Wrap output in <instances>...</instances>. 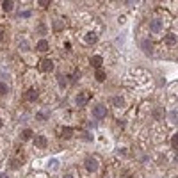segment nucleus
I'll return each instance as SVG.
<instances>
[{
  "instance_id": "nucleus-8",
  "label": "nucleus",
  "mask_w": 178,
  "mask_h": 178,
  "mask_svg": "<svg viewBox=\"0 0 178 178\" xmlns=\"http://www.w3.org/2000/svg\"><path fill=\"white\" fill-rule=\"evenodd\" d=\"M164 43H166V46H175L176 45V36L175 34H167L164 38Z\"/></svg>"
},
{
  "instance_id": "nucleus-24",
  "label": "nucleus",
  "mask_w": 178,
  "mask_h": 178,
  "mask_svg": "<svg viewBox=\"0 0 178 178\" xmlns=\"http://www.w3.org/2000/svg\"><path fill=\"white\" fill-rule=\"evenodd\" d=\"M46 118H48V114H46V112H43V111L38 112V119H46Z\"/></svg>"
},
{
  "instance_id": "nucleus-30",
  "label": "nucleus",
  "mask_w": 178,
  "mask_h": 178,
  "mask_svg": "<svg viewBox=\"0 0 178 178\" xmlns=\"http://www.w3.org/2000/svg\"><path fill=\"white\" fill-rule=\"evenodd\" d=\"M0 159H2V141H0Z\"/></svg>"
},
{
  "instance_id": "nucleus-2",
  "label": "nucleus",
  "mask_w": 178,
  "mask_h": 178,
  "mask_svg": "<svg viewBox=\"0 0 178 178\" xmlns=\"http://www.w3.org/2000/svg\"><path fill=\"white\" fill-rule=\"evenodd\" d=\"M162 27H164V23H162L160 18H153V20L150 22V30H151V32L159 34L162 30Z\"/></svg>"
},
{
  "instance_id": "nucleus-7",
  "label": "nucleus",
  "mask_w": 178,
  "mask_h": 178,
  "mask_svg": "<svg viewBox=\"0 0 178 178\" xmlns=\"http://www.w3.org/2000/svg\"><path fill=\"white\" fill-rule=\"evenodd\" d=\"M34 144H36V148H46L48 139H46L45 135H36V137H34Z\"/></svg>"
},
{
  "instance_id": "nucleus-14",
  "label": "nucleus",
  "mask_w": 178,
  "mask_h": 178,
  "mask_svg": "<svg viewBox=\"0 0 178 178\" xmlns=\"http://www.w3.org/2000/svg\"><path fill=\"white\" fill-rule=\"evenodd\" d=\"M38 50L39 52H46L48 50V41H46V39H41V41L38 43Z\"/></svg>"
},
{
  "instance_id": "nucleus-13",
  "label": "nucleus",
  "mask_w": 178,
  "mask_h": 178,
  "mask_svg": "<svg viewBox=\"0 0 178 178\" xmlns=\"http://www.w3.org/2000/svg\"><path fill=\"white\" fill-rule=\"evenodd\" d=\"M112 105L125 107V98H123V96H114V98H112Z\"/></svg>"
},
{
  "instance_id": "nucleus-17",
  "label": "nucleus",
  "mask_w": 178,
  "mask_h": 178,
  "mask_svg": "<svg viewBox=\"0 0 178 178\" xmlns=\"http://www.w3.org/2000/svg\"><path fill=\"white\" fill-rule=\"evenodd\" d=\"M171 146L175 148V150H178V132L171 137Z\"/></svg>"
},
{
  "instance_id": "nucleus-31",
  "label": "nucleus",
  "mask_w": 178,
  "mask_h": 178,
  "mask_svg": "<svg viewBox=\"0 0 178 178\" xmlns=\"http://www.w3.org/2000/svg\"><path fill=\"white\" fill-rule=\"evenodd\" d=\"M0 178H7V175H4V173H2V175H0Z\"/></svg>"
},
{
  "instance_id": "nucleus-11",
  "label": "nucleus",
  "mask_w": 178,
  "mask_h": 178,
  "mask_svg": "<svg viewBox=\"0 0 178 178\" xmlns=\"http://www.w3.org/2000/svg\"><path fill=\"white\" fill-rule=\"evenodd\" d=\"M102 62H103V57H102V55H93V57H91V64H93L95 68H98V70H100Z\"/></svg>"
},
{
  "instance_id": "nucleus-26",
  "label": "nucleus",
  "mask_w": 178,
  "mask_h": 178,
  "mask_svg": "<svg viewBox=\"0 0 178 178\" xmlns=\"http://www.w3.org/2000/svg\"><path fill=\"white\" fill-rule=\"evenodd\" d=\"M20 16H22V18H29V16H30V11H22Z\"/></svg>"
},
{
  "instance_id": "nucleus-1",
  "label": "nucleus",
  "mask_w": 178,
  "mask_h": 178,
  "mask_svg": "<svg viewBox=\"0 0 178 178\" xmlns=\"http://www.w3.org/2000/svg\"><path fill=\"white\" fill-rule=\"evenodd\" d=\"M84 167H86V171H89V173H96L100 169V162L96 160L95 157H87V159L84 160Z\"/></svg>"
},
{
  "instance_id": "nucleus-20",
  "label": "nucleus",
  "mask_w": 178,
  "mask_h": 178,
  "mask_svg": "<svg viewBox=\"0 0 178 178\" xmlns=\"http://www.w3.org/2000/svg\"><path fill=\"white\" fill-rule=\"evenodd\" d=\"M7 91H9V89H7V86L4 82H0V95H2V96L7 95Z\"/></svg>"
},
{
  "instance_id": "nucleus-25",
  "label": "nucleus",
  "mask_w": 178,
  "mask_h": 178,
  "mask_svg": "<svg viewBox=\"0 0 178 178\" xmlns=\"http://www.w3.org/2000/svg\"><path fill=\"white\" fill-rule=\"evenodd\" d=\"M155 118H157V119H160V118H162V109H157V111H155Z\"/></svg>"
},
{
  "instance_id": "nucleus-6",
  "label": "nucleus",
  "mask_w": 178,
  "mask_h": 178,
  "mask_svg": "<svg viewBox=\"0 0 178 178\" xmlns=\"http://www.w3.org/2000/svg\"><path fill=\"white\" fill-rule=\"evenodd\" d=\"M96 41H98V34H96V32H86V34H84V43L95 45Z\"/></svg>"
},
{
  "instance_id": "nucleus-15",
  "label": "nucleus",
  "mask_w": 178,
  "mask_h": 178,
  "mask_svg": "<svg viewBox=\"0 0 178 178\" xmlns=\"http://www.w3.org/2000/svg\"><path fill=\"white\" fill-rule=\"evenodd\" d=\"M61 135L64 137V139H68V137H71V135H73V130L70 127H64V128H62V132H61Z\"/></svg>"
},
{
  "instance_id": "nucleus-19",
  "label": "nucleus",
  "mask_w": 178,
  "mask_h": 178,
  "mask_svg": "<svg viewBox=\"0 0 178 178\" xmlns=\"http://www.w3.org/2000/svg\"><path fill=\"white\" fill-rule=\"evenodd\" d=\"M57 78H59V86H61V89L66 87V78L62 77V75H57Z\"/></svg>"
},
{
  "instance_id": "nucleus-9",
  "label": "nucleus",
  "mask_w": 178,
  "mask_h": 178,
  "mask_svg": "<svg viewBox=\"0 0 178 178\" xmlns=\"http://www.w3.org/2000/svg\"><path fill=\"white\" fill-rule=\"evenodd\" d=\"M86 102H87V95H86L84 91H80V93L77 95V105L82 107V105H86Z\"/></svg>"
},
{
  "instance_id": "nucleus-5",
  "label": "nucleus",
  "mask_w": 178,
  "mask_h": 178,
  "mask_svg": "<svg viewBox=\"0 0 178 178\" xmlns=\"http://www.w3.org/2000/svg\"><path fill=\"white\" fill-rule=\"evenodd\" d=\"M93 114H95L96 118H103L107 114V107L103 105V103H96V105L93 107Z\"/></svg>"
},
{
  "instance_id": "nucleus-10",
  "label": "nucleus",
  "mask_w": 178,
  "mask_h": 178,
  "mask_svg": "<svg viewBox=\"0 0 178 178\" xmlns=\"http://www.w3.org/2000/svg\"><path fill=\"white\" fill-rule=\"evenodd\" d=\"M141 48L148 54V55H153V45L150 43V41H143V45H141Z\"/></svg>"
},
{
  "instance_id": "nucleus-12",
  "label": "nucleus",
  "mask_w": 178,
  "mask_h": 178,
  "mask_svg": "<svg viewBox=\"0 0 178 178\" xmlns=\"http://www.w3.org/2000/svg\"><path fill=\"white\" fill-rule=\"evenodd\" d=\"M34 137V132H32V128H25L22 132V139L23 141H29V139H32Z\"/></svg>"
},
{
  "instance_id": "nucleus-28",
  "label": "nucleus",
  "mask_w": 178,
  "mask_h": 178,
  "mask_svg": "<svg viewBox=\"0 0 178 178\" xmlns=\"http://www.w3.org/2000/svg\"><path fill=\"white\" fill-rule=\"evenodd\" d=\"M62 178H73V175H71V173H66V175H64Z\"/></svg>"
},
{
  "instance_id": "nucleus-21",
  "label": "nucleus",
  "mask_w": 178,
  "mask_h": 178,
  "mask_svg": "<svg viewBox=\"0 0 178 178\" xmlns=\"http://www.w3.org/2000/svg\"><path fill=\"white\" fill-rule=\"evenodd\" d=\"M96 80H105V73L102 71V70L96 71Z\"/></svg>"
},
{
  "instance_id": "nucleus-27",
  "label": "nucleus",
  "mask_w": 178,
  "mask_h": 178,
  "mask_svg": "<svg viewBox=\"0 0 178 178\" xmlns=\"http://www.w3.org/2000/svg\"><path fill=\"white\" fill-rule=\"evenodd\" d=\"M2 39H4V29L0 27V41H2Z\"/></svg>"
},
{
  "instance_id": "nucleus-29",
  "label": "nucleus",
  "mask_w": 178,
  "mask_h": 178,
  "mask_svg": "<svg viewBox=\"0 0 178 178\" xmlns=\"http://www.w3.org/2000/svg\"><path fill=\"white\" fill-rule=\"evenodd\" d=\"M4 127V119H2V118H0V128Z\"/></svg>"
},
{
  "instance_id": "nucleus-3",
  "label": "nucleus",
  "mask_w": 178,
  "mask_h": 178,
  "mask_svg": "<svg viewBox=\"0 0 178 178\" xmlns=\"http://www.w3.org/2000/svg\"><path fill=\"white\" fill-rule=\"evenodd\" d=\"M38 98H39V91L36 87H29L25 91V100L27 102H36Z\"/></svg>"
},
{
  "instance_id": "nucleus-16",
  "label": "nucleus",
  "mask_w": 178,
  "mask_h": 178,
  "mask_svg": "<svg viewBox=\"0 0 178 178\" xmlns=\"http://www.w3.org/2000/svg\"><path fill=\"white\" fill-rule=\"evenodd\" d=\"M2 9H4V11H13V9H14V2H4V4H2Z\"/></svg>"
},
{
  "instance_id": "nucleus-23",
  "label": "nucleus",
  "mask_w": 178,
  "mask_h": 178,
  "mask_svg": "<svg viewBox=\"0 0 178 178\" xmlns=\"http://www.w3.org/2000/svg\"><path fill=\"white\" fill-rule=\"evenodd\" d=\"M54 27H55V30H61V29H62V22H61V20H55V22H54Z\"/></svg>"
},
{
  "instance_id": "nucleus-18",
  "label": "nucleus",
  "mask_w": 178,
  "mask_h": 178,
  "mask_svg": "<svg viewBox=\"0 0 178 178\" xmlns=\"http://www.w3.org/2000/svg\"><path fill=\"white\" fill-rule=\"evenodd\" d=\"M169 121L171 123H178V111H173L169 114Z\"/></svg>"
},
{
  "instance_id": "nucleus-22",
  "label": "nucleus",
  "mask_w": 178,
  "mask_h": 178,
  "mask_svg": "<svg viewBox=\"0 0 178 178\" xmlns=\"http://www.w3.org/2000/svg\"><path fill=\"white\" fill-rule=\"evenodd\" d=\"M48 167H50V169H54V167H59V162H57L55 159H52V160L48 162Z\"/></svg>"
},
{
  "instance_id": "nucleus-4",
  "label": "nucleus",
  "mask_w": 178,
  "mask_h": 178,
  "mask_svg": "<svg viewBox=\"0 0 178 178\" xmlns=\"http://www.w3.org/2000/svg\"><path fill=\"white\" fill-rule=\"evenodd\" d=\"M39 70H41V71H45V73L54 71V62H52L50 59H46V57H45L43 61L39 62Z\"/></svg>"
}]
</instances>
